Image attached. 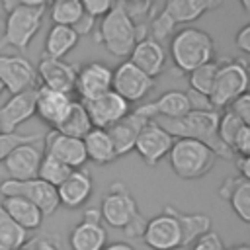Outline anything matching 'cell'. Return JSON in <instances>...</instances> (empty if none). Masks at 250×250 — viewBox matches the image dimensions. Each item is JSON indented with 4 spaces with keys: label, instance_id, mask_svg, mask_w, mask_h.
Masks as SVG:
<instances>
[{
    "label": "cell",
    "instance_id": "1",
    "mask_svg": "<svg viewBox=\"0 0 250 250\" xmlns=\"http://www.w3.org/2000/svg\"><path fill=\"white\" fill-rule=\"evenodd\" d=\"M160 127H164L174 139H193L203 145H207L217 158L232 160L230 148L219 139L217 135V123H219V111L209 109V111H195L191 109L184 117L178 119H152Z\"/></svg>",
    "mask_w": 250,
    "mask_h": 250
},
{
    "label": "cell",
    "instance_id": "2",
    "mask_svg": "<svg viewBox=\"0 0 250 250\" xmlns=\"http://www.w3.org/2000/svg\"><path fill=\"white\" fill-rule=\"evenodd\" d=\"M100 217L107 227L123 230L129 238H141L146 223L137 207L133 193L129 191L125 182L119 180L109 184V189L100 205Z\"/></svg>",
    "mask_w": 250,
    "mask_h": 250
},
{
    "label": "cell",
    "instance_id": "3",
    "mask_svg": "<svg viewBox=\"0 0 250 250\" xmlns=\"http://www.w3.org/2000/svg\"><path fill=\"white\" fill-rule=\"evenodd\" d=\"M94 39L96 43L104 45L109 55L125 59L139 41V25L135 23L129 10L117 2L105 16H102Z\"/></svg>",
    "mask_w": 250,
    "mask_h": 250
},
{
    "label": "cell",
    "instance_id": "4",
    "mask_svg": "<svg viewBox=\"0 0 250 250\" xmlns=\"http://www.w3.org/2000/svg\"><path fill=\"white\" fill-rule=\"evenodd\" d=\"M170 57L172 62L188 74L193 68L215 59V41L205 29L189 25L182 27L170 41Z\"/></svg>",
    "mask_w": 250,
    "mask_h": 250
},
{
    "label": "cell",
    "instance_id": "5",
    "mask_svg": "<svg viewBox=\"0 0 250 250\" xmlns=\"http://www.w3.org/2000/svg\"><path fill=\"white\" fill-rule=\"evenodd\" d=\"M172 172L182 180H197L207 176L215 162L217 154L203 143L193 139H174L168 152Z\"/></svg>",
    "mask_w": 250,
    "mask_h": 250
},
{
    "label": "cell",
    "instance_id": "6",
    "mask_svg": "<svg viewBox=\"0 0 250 250\" xmlns=\"http://www.w3.org/2000/svg\"><path fill=\"white\" fill-rule=\"evenodd\" d=\"M221 4L223 0H166L162 12L152 20V39L160 41L168 37L174 25L191 23Z\"/></svg>",
    "mask_w": 250,
    "mask_h": 250
},
{
    "label": "cell",
    "instance_id": "7",
    "mask_svg": "<svg viewBox=\"0 0 250 250\" xmlns=\"http://www.w3.org/2000/svg\"><path fill=\"white\" fill-rule=\"evenodd\" d=\"M248 88V66L244 59L219 61L213 88L209 92V104L215 111L227 107L234 98L244 94Z\"/></svg>",
    "mask_w": 250,
    "mask_h": 250
},
{
    "label": "cell",
    "instance_id": "8",
    "mask_svg": "<svg viewBox=\"0 0 250 250\" xmlns=\"http://www.w3.org/2000/svg\"><path fill=\"white\" fill-rule=\"evenodd\" d=\"M45 8H31V6H18L12 12H8V18L4 21V37L2 45H10L18 51H23L29 47L33 37L43 25Z\"/></svg>",
    "mask_w": 250,
    "mask_h": 250
},
{
    "label": "cell",
    "instance_id": "9",
    "mask_svg": "<svg viewBox=\"0 0 250 250\" xmlns=\"http://www.w3.org/2000/svg\"><path fill=\"white\" fill-rule=\"evenodd\" d=\"M0 193L4 197L8 195H18L27 199L29 203H33L43 217L53 215L61 205H59V197H57V188L49 186L47 182L39 180V178H31V180H4L0 184Z\"/></svg>",
    "mask_w": 250,
    "mask_h": 250
},
{
    "label": "cell",
    "instance_id": "10",
    "mask_svg": "<svg viewBox=\"0 0 250 250\" xmlns=\"http://www.w3.org/2000/svg\"><path fill=\"white\" fill-rule=\"evenodd\" d=\"M143 242L150 250H178L184 248V236H182V227L178 219L174 217L170 205L164 207L160 215H154L145 223Z\"/></svg>",
    "mask_w": 250,
    "mask_h": 250
},
{
    "label": "cell",
    "instance_id": "11",
    "mask_svg": "<svg viewBox=\"0 0 250 250\" xmlns=\"http://www.w3.org/2000/svg\"><path fill=\"white\" fill-rule=\"evenodd\" d=\"M154 88V78L146 76L129 61L121 62L111 74V90L121 96L127 104L141 102Z\"/></svg>",
    "mask_w": 250,
    "mask_h": 250
},
{
    "label": "cell",
    "instance_id": "12",
    "mask_svg": "<svg viewBox=\"0 0 250 250\" xmlns=\"http://www.w3.org/2000/svg\"><path fill=\"white\" fill-rule=\"evenodd\" d=\"M0 82L4 90H8L12 96L37 88V74L35 66L21 55H0Z\"/></svg>",
    "mask_w": 250,
    "mask_h": 250
},
{
    "label": "cell",
    "instance_id": "13",
    "mask_svg": "<svg viewBox=\"0 0 250 250\" xmlns=\"http://www.w3.org/2000/svg\"><path fill=\"white\" fill-rule=\"evenodd\" d=\"M172 143H174V137L164 127H160L156 121H148L137 135L133 150L139 152V156L143 158L145 164L156 166L162 158L168 156Z\"/></svg>",
    "mask_w": 250,
    "mask_h": 250
},
{
    "label": "cell",
    "instance_id": "14",
    "mask_svg": "<svg viewBox=\"0 0 250 250\" xmlns=\"http://www.w3.org/2000/svg\"><path fill=\"white\" fill-rule=\"evenodd\" d=\"M107 244V232L102 225L100 209H86L82 221L76 223L68 234L70 250H102Z\"/></svg>",
    "mask_w": 250,
    "mask_h": 250
},
{
    "label": "cell",
    "instance_id": "15",
    "mask_svg": "<svg viewBox=\"0 0 250 250\" xmlns=\"http://www.w3.org/2000/svg\"><path fill=\"white\" fill-rule=\"evenodd\" d=\"M113 70L102 61H90L76 70L74 92L80 96V102H90L111 90Z\"/></svg>",
    "mask_w": 250,
    "mask_h": 250
},
{
    "label": "cell",
    "instance_id": "16",
    "mask_svg": "<svg viewBox=\"0 0 250 250\" xmlns=\"http://www.w3.org/2000/svg\"><path fill=\"white\" fill-rule=\"evenodd\" d=\"M82 104L92 121V127H98V129H107V127L115 125L131 111V104H127L113 90H109L90 102H82Z\"/></svg>",
    "mask_w": 250,
    "mask_h": 250
},
{
    "label": "cell",
    "instance_id": "17",
    "mask_svg": "<svg viewBox=\"0 0 250 250\" xmlns=\"http://www.w3.org/2000/svg\"><path fill=\"white\" fill-rule=\"evenodd\" d=\"M37 82H41L43 88L57 90L62 94L74 92V80H76V68L68 64L64 59H53L43 55L35 68Z\"/></svg>",
    "mask_w": 250,
    "mask_h": 250
},
{
    "label": "cell",
    "instance_id": "18",
    "mask_svg": "<svg viewBox=\"0 0 250 250\" xmlns=\"http://www.w3.org/2000/svg\"><path fill=\"white\" fill-rule=\"evenodd\" d=\"M137 115L152 121V119H178L191 111L188 94L182 90H168L158 100L148 102L133 109Z\"/></svg>",
    "mask_w": 250,
    "mask_h": 250
},
{
    "label": "cell",
    "instance_id": "19",
    "mask_svg": "<svg viewBox=\"0 0 250 250\" xmlns=\"http://www.w3.org/2000/svg\"><path fill=\"white\" fill-rule=\"evenodd\" d=\"M41 158H43V152L35 143H21V145L14 146L2 162H4V168L10 176V180L21 182V180L37 178Z\"/></svg>",
    "mask_w": 250,
    "mask_h": 250
},
{
    "label": "cell",
    "instance_id": "20",
    "mask_svg": "<svg viewBox=\"0 0 250 250\" xmlns=\"http://www.w3.org/2000/svg\"><path fill=\"white\" fill-rule=\"evenodd\" d=\"M94 191V178L88 170L78 168L72 170L59 186H57V197L59 205L66 209H78L82 207Z\"/></svg>",
    "mask_w": 250,
    "mask_h": 250
},
{
    "label": "cell",
    "instance_id": "21",
    "mask_svg": "<svg viewBox=\"0 0 250 250\" xmlns=\"http://www.w3.org/2000/svg\"><path fill=\"white\" fill-rule=\"evenodd\" d=\"M45 154L61 160L70 170H78L86 164V152H84L82 139L62 135L55 129L45 135Z\"/></svg>",
    "mask_w": 250,
    "mask_h": 250
},
{
    "label": "cell",
    "instance_id": "22",
    "mask_svg": "<svg viewBox=\"0 0 250 250\" xmlns=\"http://www.w3.org/2000/svg\"><path fill=\"white\" fill-rule=\"evenodd\" d=\"M35 94L37 88L25 90L10 96V100L0 105V133H16V129L35 115Z\"/></svg>",
    "mask_w": 250,
    "mask_h": 250
},
{
    "label": "cell",
    "instance_id": "23",
    "mask_svg": "<svg viewBox=\"0 0 250 250\" xmlns=\"http://www.w3.org/2000/svg\"><path fill=\"white\" fill-rule=\"evenodd\" d=\"M129 62L143 70L146 76L156 78L166 68V51L160 45V41L152 37H143L135 43L129 55Z\"/></svg>",
    "mask_w": 250,
    "mask_h": 250
},
{
    "label": "cell",
    "instance_id": "24",
    "mask_svg": "<svg viewBox=\"0 0 250 250\" xmlns=\"http://www.w3.org/2000/svg\"><path fill=\"white\" fill-rule=\"evenodd\" d=\"M70 104H72L70 94H62V92L39 86L35 94V115H39L43 123L55 129L66 115Z\"/></svg>",
    "mask_w": 250,
    "mask_h": 250
},
{
    "label": "cell",
    "instance_id": "25",
    "mask_svg": "<svg viewBox=\"0 0 250 250\" xmlns=\"http://www.w3.org/2000/svg\"><path fill=\"white\" fill-rule=\"evenodd\" d=\"M146 123H148V119L137 115V113L131 109L121 121H117L115 125H111V127L105 129L107 135H109V139H111V143H113V148H115L117 158L129 154V152L135 148L137 135L141 133V129H143Z\"/></svg>",
    "mask_w": 250,
    "mask_h": 250
},
{
    "label": "cell",
    "instance_id": "26",
    "mask_svg": "<svg viewBox=\"0 0 250 250\" xmlns=\"http://www.w3.org/2000/svg\"><path fill=\"white\" fill-rule=\"evenodd\" d=\"M219 197L230 205L242 223H250V180L238 174L229 176L219 188Z\"/></svg>",
    "mask_w": 250,
    "mask_h": 250
},
{
    "label": "cell",
    "instance_id": "27",
    "mask_svg": "<svg viewBox=\"0 0 250 250\" xmlns=\"http://www.w3.org/2000/svg\"><path fill=\"white\" fill-rule=\"evenodd\" d=\"M82 145H84L86 160H92L98 166H105V164H111L113 160H117L113 143L105 129L92 127L86 133V137L82 139Z\"/></svg>",
    "mask_w": 250,
    "mask_h": 250
},
{
    "label": "cell",
    "instance_id": "28",
    "mask_svg": "<svg viewBox=\"0 0 250 250\" xmlns=\"http://www.w3.org/2000/svg\"><path fill=\"white\" fill-rule=\"evenodd\" d=\"M0 207L21 227V229H25L27 232H31V230H35V229H39L41 225H43V213L33 205V203H29L27 199H23V197H18V195H8V197H4V201L0 203Z\"/></svg>",
    "mask_w": 250,
    "mask_h": 250
},
{
    "label": "cell",
    "instance_id": "29",
    "mask_svg": "<svg viewBox=\"0 0 250 250\" xmlns=\"http://www.w3.org/2000/svg\"><path fill=\"white\" fill-rule=\"evenodd\" d=\"M78 33L68 25H57L53 23L45 37V53L53 59H64L78 43Z\"/></svg>",
    "mask_w": 250,
    "mask_h": 250
},
{
    "label": "cell",
    "instance_id": "30",
    "mask_svg": "<svg viewBox=\"0 0 250 250\" xmlns=\"http://www.w3.org/2000/svg\"><path fill=\"white\" fill-rule=\"evenodd\" d=\"M90 129H92V121H90V117L86 113V107L80 100H72L66 115L55 127V131H59L62 135H68V137H74V139H84Z\"/></svg>",
    "mask_w": 250,
    "mask_h": 250
},
{
    "label": "cell",
    "instance_id": "31",
    "mask_svg": "<svg viewBox=\"0 0 250 250\" xmlns=\"http://www.w3.org/2000/svg\"><path fill=\"white\" fill-rule=\"evenodd\" d=\"M174 217L178 219L180 227H182V236H184V248H188L195 238H199L201 234L211 230V217L203 215V213H184L176 207H172Z\"/></svg>",
    "mask_w": 250,
    "mask_h": 250
},
{
    "label": "cell",
    "instance_id": "32",
    "mask_svg": "<svg viewBox=\"0 0 250 250\" xmlns=\"http://www.w3.org/2000/svg\"><path fill=\"white\" fill-rule=\"evenodd\" d=\"M29 232L21 229L2 207H0V250H18L27 246Z\"/></svg>",
    "mask_w": 250,
    "mask_h": 250
},
{
    "label": "cell",
    "instance_id": "33",
    "mask_svg": "<svg viewBox=\"0 0 250 250\" xmlns=\"http://www.w3.org/2000/svg\"><path fill=\"white\" fill-rule=\"evenodd\" d=\"M49 14H51L53 23L74 27L86 12H84L80 0H53Z\"/></svg>",
    "mask_w": 250,
    "mask_h": 250
},
{
    "label": "cell",
    "instance_id": "34",
    "mask_svg": "<svg viewBox=\"0 0 250 250\" xmlns=\"http://www.w3.org/2000/svg\"><path fill=\"white\" fill-rule=\"evenodd\" d=\"M217 68H219V61H209L197 68H193L189 74V90L201 94V96H209L211 88H213V82H215V74H217Z\"/></svg>",
    "mask_w": 250,
    "mask_h": 250
},
{
    "label": "cell",
    "instance_id": "35",
    "mask_svg": "<svg viewBox=\"0 0 250 250\" xmlns=\"http://www.w3.org/2000/svg\"><path fill=\"white\" fill-rule=\"evenodd\" d=\"M70 172H72V170H70L66 164H62L61 160H57V158H53V156H49V154H43V158H41V162H39L37 178L43 180V182H47L49 186L57 188Z\"/></svg>",
    "mask_w": 250,
    "mask_h": 250
},
{
    "label": "cell",
    "instance_id": "36",
    "mask_svg": "<svg viewBox=\"0 0 250 250\" xmlns=\"http://www.w3.org/2000/svg\"><path fill=\"white\" fill-rule=\"evenodd\" d=\"M246 123H242L236 115H232L229 109H225L221 115H219V123H217V135H219V139L230 148L232 146V141H234V137L238 135V131L244 127ZM232 152V150H230Z\"/></svg>",
    "mask_w": 250,
    "mask_h": 250
},
{
    "label": "cell",
    "instance_id": "37",
    "mask_svg": "<svg viewBox=\"0 0 250 250\" xmlns=\"http://www.w3.org/2000/svg\"><path fill=\"white\" fill-rule=\"evenodd\" d=\"M39 139H43L39 133H27V135L18 133V131L16 133H0V162L6 158V154L14 146H18L21 143H35Z\"/></svg>",
    "mask_w": 250,
    "mask_h": 250
},
{
    "label": "cell",
    "instance_id": "38",
    "mask_svg": "<svg viewBox=\"0 0 250 250\" xmlns=\"http://www.w3.org/2000/svg\"><path fill=\"white\" fill-rule=\"evenodd\" d=\"M189 250H227V246L217 232L209 230V232L201 234L199 238H195L189 244Z\"/></svg>",
    "mask_w": 250,
    "mask_h": 250
},
{
    "label": "cell",
    "instance_id": "39",
    "mask_svg": "<svg viewBox=\"0 0 250 250\" xmlns=\"http://www.w3.org/2000/svg\"><path fill=\"white\" fill-rule=\"evenodd\" d=\"M227 109H229L232 115H236L242 123L250 125V96H248V92H244V94H240L238 98H234V100L227 105Z\"/></svg>",
    "mask_w": 250,
    "mask_h": 250
},
{
    "label": "cell",
    "instance_id": "40",
    "mask_svg": "<svg viewBox=\"0 0 250 250\" xmlns=\"http://www.w3.org/2000/svg\"><path fill=\"white\" fill-rule=\"evenodd\" d=\"M80 4L84 12L90 14L92 18H102L117 4V0H80Z\"/></svg>",
    "mask_w": 250,
    "mask_h": 250
},
{
    "label": "cell",
    "instance_id": "41",
    "mask_svg": "<svg viewBox=\"0 0 250 250\" xmlns=\"http://www.w3.org/2000/svg\"><path fill=\"white\" fill-rule=\"evenodd\" d=\"M230 150L232 154H238V156H250V125H244L238 131V135L232 141Z\"/></svg>",
    "mask_w": 250,
    "mask_h": 250
},
{
    "label": "cell",
    "instance_id": "42",
    "mask_svg": "<svg viewBox=\"0 0 250 250\" xmlns=\"http://www.w3.org/2000/svg\"><path fill=\"white\" fill-rule=\"evenodd\" d=\"M51 0H0L2 8L6 12H12L18 6H31V8H45Z\"/></svg>",
    "mask_w": 250,
    "mask_h": 250
},
{
    "label": "cell",
    "instance_id": "43",
    "mask_svg": "<svg viewBox=\"0 0 250 250\" xmlns=\"http://www.w3.org/2000/svg\"><path fill=\"white\" fill-rule=\"evenodd\" d=\"M234 45L242 51V53H250V23L242 25L236 35H234Z\"/></svg>",
    "mask_w": 250,
    "mask_h": 250
},
{
    "label": "cell",
    "instance_id": "44",
    "mask_svg": "<svg viewBox=\"0 0 250 250\" xmlns=\"http://www.w3.org/2000/svg\"><path fill=\"white\" fill-rule=\"evenodd\" d=\"M94 21H96V18H92L90 14H84V16H82V20H80L72 29L78 33V37H80V35H86V33L94 31Z\"/></svg>",
    "mask_w": 250,
    "mask_h": 250
},
{
    "label": "cell",
    "instance_id": "45",
    "mask_svg": "<svg viewBox=\"0 0 250 250\" xmlns=\"http://www.w3.org/2000/svg\"><path fill=\"white\" fill-rule=\"evenodd\" d=\"M236 168H238V176L250 180V156H238L236 158Z\"/></svg>",
    "mask_w": 250,
    "mask_h": 250
},
{
    "label": "cell",
    "instance_id": "46",
    "mask_svg": "<svg viewBox=\"0 0 250 250\" xmlns=\"http://www.w3.org/2000/svg\"><path fill=\"white\" fill-rule=\"evenodd\" d=\"M33 250H61V248H59L51 238H41V240L35 242Z\"/></svg>",
    "mask_w": 250,
    "mask_h": 250
},
{
    "label": "cell",
    "instance_id": "47",
    "mask_svg": "<svg viewBox=\"0 0 250 250\" xmlns=\"http://www.w3.org/2000/svg\"><path fill=\"white\" fill-rule=\"evenodd\" d=\"M102 250H135V248H133L129 242H121V240H119V242H109V244H105Z\"/></svg>",
    "mask_w": 250,
    "mask_h": 250
},
{
    "label": "cell",
    "instance_id": "48",
    "mask_svg": "<svg viewBox=\"0 0 250 250\" xmlns=\"http://www.w3.org/2000/svg\"><path fill=\"white\" fill-rule=\"evenodd\" d=\"M227 250H250V246L248 244H234V246H230Z\"/></svg>",
    "mask_w": 250,
    "mask_h": 250
},
{
    "label": "cell",
    "instance_id": "49",
    "mask_svg": "<svg viewBox=\"0 0 250 250\" xmlns=\"http://www.w3.org/2000/svg\"><path fill=\"white\" fill-rule=\"evenodd\" d=\"M240 6H242V10L248 14L250 12V0H240Z\"/></svg>",
    "mask_w": 250,
    "mask_h": 250
},
{
    "label": "cell",
    "instance_id": "50",
    "mask_svg": "<svg viewBox=\"0 0 250 250\" xmlns=\"http://www.w3.org/2000/svg\"><path fill=\"white\" fill-rule=\"evenodd\" d=\"M125 2H129V4H145V2H148V0H125Z\"/></svg>",
    "mask_w": 250,
    "mask_h": 250
},
{
    "label": "cell",
    "instance_id": "51",
    "mask_svg": "<svg viewBox=\"0 0 250 250\" xmlns=\"http://www.w3.org/2000/svg\"><path fill=\"white\" fill-rule=\"evenodd\" d=\"M2 92H4V86H2V82H0V94H2Z\"/></svg>",
    "mask_w": 250,
    "mask_h": 250
},
{
    "label": "cell",
    "instance_id": "52",
    "mask_svg": "<svg viewBox=\"0 0 250 250\" xmlns=\"http://www.w3.org/2000/svg\"><path fill=\"white\" fill-rule=\"evenodd\" d=\"M18 250H29V248H25V246H23V248H18Z\"/></svg>",
    "mask_w": 250,
    "mask_h": 250
},
{
    "label": "cell",
    "instance_id": "53",
    "mask_svg": "<svg viewBox=\"0 0 250 250\" xmlns=\"http://www.w3.org/2000/svg\"><path fill=\"white\" fill-rule=\"evenodd\" d=\"M2 25H4V21H2V18H0V27H2Z\"/></svg>",
    "mask_w": 250,
    "mask_h": 250
},
{
    "label": "cell",
    "instance_id": "54",
    "mask_svg": "<svg viewBox=\"0 0 250 250\" xmlns=\"http://www.w3.org/2000/svg\"><path fill=\"white\" fill-rule=\"evenodd\" d=\"M51 2H53V0H51Z\"/></svg>",
    "mask_w": 250,
    "mask_h": 250
}]
</instances>
